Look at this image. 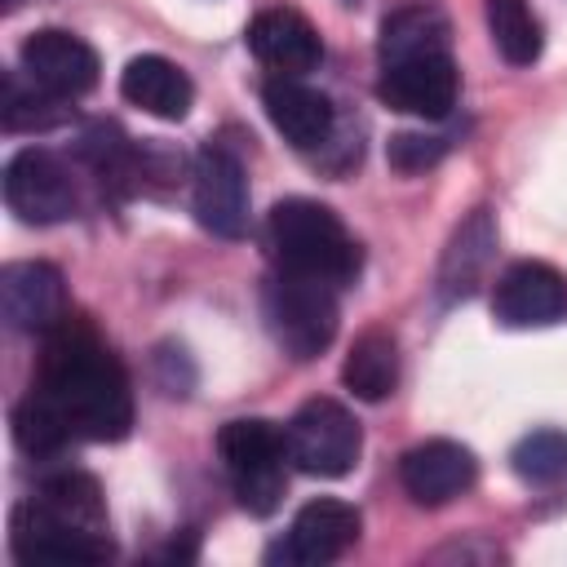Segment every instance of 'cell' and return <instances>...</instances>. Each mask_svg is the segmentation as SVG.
Wrapping results in <instances>:
<instances>
[{
  "label": "cell",
  "instance_id": "12",
  "mask_svg": "<svg viewBox=\"0 0 567 567\" xmlns=\"http://www.w3.org/2000/svg\"><path fill=\"white\" fill-rule=\"evenodd\" d=\"M492 315L505 328H549L567 319V279L545 261H514L492 288Z\"/></svg>",
  "mask_w": 567,
  "mask_h": 567
},
{
  "label": "cell",
  "instance_id": "10",
  "mask_svg": "<svg viewBox=\"0 0 567 567\" xmlns=\"http://www.w3.org/2000/svg\"><path fill=\"white\" fill-rule=\"evenodd\" d=\"M456 93H461V71H456L452 53L385 62L381 80H377V97L390 111L421 115V120H443L456 106Z\"/></svg>",
  "mask_w": 567,
  "mask_h": 567
},
{
  "label": "cell",
  "instance_id": "7",
  "mask_svg": "<svg viewBox=\"0 0 567 567\" xmlns=\"http://www.w3.org/2000/svg\"><path fill=\"white\" fill-rule=\"evenodd\" d=\"M9 545L22 563H106L115 554L111 536L102 532H84L75 523H66L62 514H53L40 496H27L13 509L9 523Z\"/></svg>",
  "mask_w": 567,
  "mask_h": 567
},
{
  "label": "cell",
  "instance_id": "21",
  "mask_svg": "<svg viewBox=\"0 0 567 567\" xmlns=\"http://www.w3.org/2000/svg\"><path fill=\"white\" fill-rule=\"evenodd\" d=\"M487 35L509 66H532L545 49V27L527 0H483Z\"/></svg>",
  "mask_w": 567,
  "mask_h": 567
},
{
  "label": "cell",
  "instance_id": "9",
  "mask_svg": "<svg viewBox=\"0 0 567 567\" xmlns=\"http://www.w3.org/2000/svg\"><path fill=\"white\" fill-rule=\"evenodd\" d=\"M359 532H363V518L350 501L319 496V501L297 509L288 536L266 558L284 563V567H323V563H337L359 540Z\"/></svg>",
  "mask_w": 567,
  "mask_h": 567
},
{
  "label": "cell",
  "instance_id": "19",
  "mask_svg": "<svg viewBox=\"0 0 567 567\" xmlns=\"http://www.w3.org/2000/svg\"><path fill=\"white\" fill-rule=\"evenodd\" d=\"M492 248H496V226H492L487 208H474V213L456 226V235H452V244H447V252H443L439 292H443L447 301H452V297H470L474 284H478V275H483L487 261H492Z\"/></svg>",
  "mask_w": 567,
  "mask_h": 567
},
{
  "label": "cell",
  "instance_id": "14",
  "mask_svg": "<svg viewBox=\"0 0 567 567\" xmlns=\"http://www.w3.org/2000/svg\"><path fill=\"white\" fill-rule=\"evenodd\" d=\"M22 71L40 84V89H49V93H58V97H80V93H89L93 84H97V53L80 40V35H71V31H62V27H44V31H31L27 40H22Z\"/></svg>",
  "mask_w": 567,
  "mask_h": 567
},
{
  "label": "cell",
  "instance_id": "15",
  "mask_svg": "<svg viewBox=\"0 0 567 567\" xmlns=\"http://www.w3.org/2000/svg\"><path fill=\"white\" fill-rule=\"evenodd\" d=\"M252 58L275 75H306L323 62V40L297 9H261L244 31Z\"/></svg>",
  "mask_w": 567,
  "mask_h": 567
},
{
  "label": "cell",
  "instance_id": "17",
  "mask_svg": "<svg viewBox=\"0 0 567 567\" xmlns=\"http://www.w3.org/2000/svg\"><path fill=\"white\" fill-rule=\"evenodd\" d=\"M120 93L128 106H137L155 120H182L195 102L190 75L173 58H159V53L128 58V66L120 71Z\"/></svg>",
  "mask_w": 567,
  "mask_h": 567
},
{
  "label": "cell",
  "instance_id": "6",
  "mask_svg": "<svg viewBox=\"0 0 567 567\" xmlns=\"http://www.w3.org/2000/svg\"><path fill=\"white\" fill-rule=\"evenodd\" d=\"M4 204L27 226H53L66 221L80 208L75 173L62 155L44 146H27L4 164Z\"/></svg>",
  "mask_w": 567,
  "mask_h": 567
},
{
  "label": "cell",
  "instance_id": "13",
  "mask_svg": "<svg viewBox=\"0 0 567 567\" xmlns=\"http://www.w3.org/2000/svg\"><path fill=\"white\" fill-rule=\"evenodd\" d=\"M478 478V461L465 443H452V439H430V443H416L403 452L399 461V483L403 492L434 509V505H447L456 501L461 492H470Z\"/></svg>",
  "mask_w": 567,
  "mask_h": 567
},
{
  "label": "cell",
  "instance_id": "4",
  "mask_svg": "<svg viewBox=\"0 0 567 567\" xmlns=\"http://www.w3.org/2000/svg\"><path fill=\"white\" fill-rule=\"evenodd\" d=\"M217 456L248 514H275L288 487V439L261 416H235L217 430Z\"/></svg>",
  "mask_w": 567,
  "mask_h": 567
},
{
  "label": "cell",
  "instance_id": "16",
  "mask_svg": "<svg viewBox=\"0 0 567 567\" xmlns=\"http://www.w3.org/2000/svg\"><path fill=\"white\" fill-rule=\"evenodd\" d=\"M261 106L270 115V124L284 133V142H292L297 151H315L332 137L337 111L328 102V93H319L315 84H306L301 75H275L261 84Z\"/></svg>",
  "mask_w": 567,
  "mask_h": 567
},
{
  "label": "cell",
  "instance_id": "18",
  "mask_svg": "<svg viewBox=\"0 0 567 567\" xmlns=\"http://www.w3.org/2000/svg\"><path fill=\"white\" fill-rule=\"evenodd\" d=\"M447 40H452L447 13L439 4H430V0H416V4H403V9L385 13L381 35H377V58L385 66V62H403V58L452 53Z\"/></svg>",
  "mask_w": 567,
  "mask_h": 567
},
{
  "label": "cell",
  "instance_id": "2",
  "mask_svg": "<svg viewBox=\"0 0 567 567\" xmlns=\"http://www.w3.org/2000/svg\"><path fill=\"white\" fill-rule=\"evenodd\" d=\"M266 244L279 270H297L332 288L359 275V244L350 239L341 217L319 199H279L266 217Z\"/></svg>",
  "mask_w": 567,
  "mask_h": 567
},
{
  "label": "cell",
  "instance_id": "1",
  "mask_svg": "<svg viewBox=\"0 0 567 567\" xmlns=\"http://www.w3.org/2000/svg\"><path fill=\"white\" fill-rule=\"evenodd\" d=\"M133 430V390L115 350L84 319L44 332L31 394L13 408V439L31 456H53L71 439L115 443Z\"/></svg>",
  "mask_w": 567,
  "mask_h": 567
},
{
  "label": "cell",
  "instance_id": "23",
  "mask_svg": "<svg viewBox=\"0 0 567 567\" xmlns=\"http://www.w3.org/2000/svg\"><path fill=\"white\" fill-rule=\"evenodd\" d=\"M509 465L523 483H558L567 478V434L563 430H532L514 443Z\"/></svg>",
  "mask_w": 567,
  "mask_h": 567
},
{
  "label": "cell",
  "instance_id": "20",
  "mask_svg": "<svg viewBox=\"0 0 567 567\" xmlns=\"http://www.w3.org/2000/svg\"><path fill=\"white\" fill-rule=\"evenodd\" d=\"M341 381L354 399L363 403H381L394 394L399 385V341L385 328H368L354 337L346 363H341Z\"/></svg>",
  "mask_w": 567,
  "mask_h": 567
},
{
  "label": "cell",
  "instance_id": "11",
  "mask_svg": "<svg viewBox=\"0 0 567 567\" xmlns=\"http://www.w3.org/2000/svg\"><path fill=\"white\" fill-rule=\"evenodd\" d=\"M0 310H4V323L18 332H40V337L53 332L71 315L62 270L49 261L4 266L0 270Z\"/></svg>",
  "mask_w": 567,
  "mask_h": 567
},
{
  "label": "cell",
  "instance_id": "5",
  "mask_svg": "<svg viewBox=\"0 0 567 567\" xmlns=\"http://www.w3.org/2000/svg\"><path fill=\"white\" fill-rule=\"evenodd\" d=\"M288 439V461L301 474L315 478H341L354 470L359 452H363V430L354 421L350 408H341L337 399H310L292 412V421L284 425Z\"/></svg>",
  "mask_w": 567,
  "mask_h": 567
},
{
  "label": "cell",
  "instance_id": "24",
  "mask_svg": "<svg viewBox=\"0 0 567 567\" xmlns=\"http://www.w3.org/2000/svg\"><path fill=\"white\" fill-rule=\"evenodd\" d=\"M443 151H447L443 137H430V133H399V137H390V151H385V155H390V164H394L399 173H421V168L439 164Z\"/></svg>",
  "mask_w": 567,
  "mask_h": 567
},
{
  "label": "cell",
  "instance_id": "3",
  "mask_svg": "<svg viewBox=\"0 0 567 567\" xmlns=\"http://www.w3.org/2000/svg\"><path fill=\"white\" fill-rule=\"evenodd\" d=\"M261 315L266 328L275 337V346L292 359H315L332 346L337 323H341V306H337V288L297 270H275L261 288Z\"/></svg>",
  "mask_w": 567,
  "mask_h": 567
},
{
  "label": "cell",
  "instance_id": "22",
  "mask_svg": "<svg viewBox=\"0 0 567 567\" xmlns=\"http://www.w3.org/2000/svg\"><path fill=\"white\" fill-rule=\"evenodd\" d=\"M71 97H58L49 89H40L27 71H9L4 75V128L9 133H44L53 124H62L71 115L66 106Z\"/></svg>",
  "mask_w": 567,
  "mask_h": 567
},
{
  "label": "cell",
  "instance_id": "25",
  "mask_svg": "<svg viewBox=\"0 0 567 567\" xmlns=\"http://www.w3.org/2000/svg\"><path fill=\"white\" fill-rule=\"evenodd\" d=\"M18 4H22V0H4V9H18Z\"/></svg>",
  "mask_w": 567,
  "mask_h": 567
},
{
  "label": "cell",
  "instance_id": "8",
  "mask_svg": "<svg viewBox=\"0 0 567 567\" xmlns=\"http://www.w3.org/2000/svg\"><path fill=\"white\" fill-rule=\"evenodd\" d=\"M190 204L204 230L221 239H239L248 230V173L244 159L226 142H204L195 155Z\"/></svg>",
  "mask_w": 567,
  "mask_h": 567
}]
</instances>
